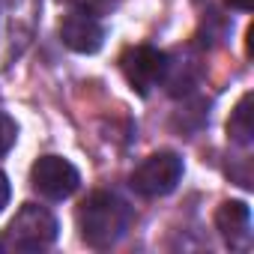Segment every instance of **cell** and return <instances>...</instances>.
<instances>
[{"mask_svg":"<svg viewBox=\"0 0 254 254\" xmlns=\"http://www.w3.org/2000/svg\"><path fill=\"white\" fill-rule=\"evenodd\" d=\"M129 227V206L114 191H93L78 206V230L90 248H111Z\"/></svg>","mask_w":254,"mask_h":254,"instance_id":"obj_1","label":"cell"},{"mask_svg":"<svg viewBox=\"0 0 254 254\" xmlns=\"http://www.w3.org/2000/svg\"><path fill=\"white\" fill-rule=\"evenodd\" d=\"M57 239V218L36 203H24L3 233V248L9 251H42Z\"/></svg>","mask_w":254,"mask_h":254,"instance_id":"obj_2","label":"cell"},{"mask_svg":"<svg viewBox=\"0 0 254 254\" xmlns=\"http://www.w3.org/2000/svg\"><path fill=\"white\" fill-rule=\"evenodd\" d=\"M183 180V159L177 153H156L132 171V189L141 197H165Z\"/></svg>","mask_w":254,"mask_h":254,"instance_id":"obj_3","label":"cell"},{"mask_svg":"<svg viewBox=\"0 0 254 254\" xmlns=\"http://www.w3.org/2000/svg\"><path fill=\"white\" fill-rule=\"evenodd\" d=\"M30 183L33 189L48 197V200H66L78 191L81 186V174L78 168L63 159V156H39L33 162V171H30Z\"/></svg>","mask_w":254,"mask_h":254,"instance_id":"obj_4","label":"cell"},{"mask_svg":"<svg viewBox=\"0 0 254 254\" xmlns=\"http://www.w3.org/2000/svg\"><path fill=\"white\" fill-rule=\"evenodd\" d=\"M120 69L126 75V81L132 84V90H138L141 96H147L168 72V54L153 48V45H132L126 48L120 57Z\"/></svg>","mask_w":254,"mask_h":254,"instance_id":"obj_5","label":"cell"},{"mask_svg":"<svg viewBox=\"0 0 254 254\" xmlns=\"http://www.w3.org/2000/svg\"><path fill=\"white\" fill-rule=\"evenodd\" d=\"M60 39L75 54H96L105 42V27L90 12H69L60 21Z\"/></svg>","mask_w":254,"mask_h":254,"instance_id":"obj_6","label":"cell"},{"mask_svg":"<svg viewBox=\"0 0 254 254\" xmlns=\"http://www.w3.org/2000/svg\"><path fill=\"white\" fill-rule=\"evenodd\" d=\"M215 227L221 230L227 245H245L251 239V209L242 200H227L215 212Z\"/></svg>","mask_w":254,"mask_h":254,"instance_id":"obj_7","label":"cell"},{"mask_svg":"<svg viewBox=\"0 0 254 254\" xmlns=\"http://www.w3.org/2000/svg\"><path fill=\"white\" fill-rule=\"evenodd\" d=\"M251 93H245L239 99V105L233 108L230 120H227V135L236 141V144H251V135H254V123H251Z\"/></svg>","mask_w":254,"mask_h":254,"instance_id":"obj_8","label":"cell"},{"mask_svg":"<svg viewBox=\"0 0 254 254\" xmlns=\"http://www.w3.org/2000/svg\"><path fill=\"white\" fill-rule=\"evenodd\" d=\"M15 138H18V126H15V120H12L9 114L0 111V156H6V153L12 150Z\"/></svg>","mask_w":254,"mask_h":254,"instance_id":"obj_9","label":"cell"},{"mask_svg":"<svg viewBox=\"0 0 254 254\" xmlns=\"http://www.w3.org/2000/svg\"><path fill=\"white\" fill-rule=\"evenodd\" d=\"M6 203H9V180H6L3 171H0V212H3Z\"/></svg>","mask_w":254,"mask_h":254,"instance_id":"obj_10","label":"cell"},{"mask_svg":"<svg viewBox=\"0 0 254 254\" xmlns=\"http://www.w3.org/2000/svg\"><path fill=\"white\" fill-rule=\"evenodd\" d=\"M251 3H254V0H227V6H233V9H239V12H248Z\"/></svg>","mask_w":254,"mask_h":254,"instance_id":"obj_11","label":"cell"}]
</instances>
